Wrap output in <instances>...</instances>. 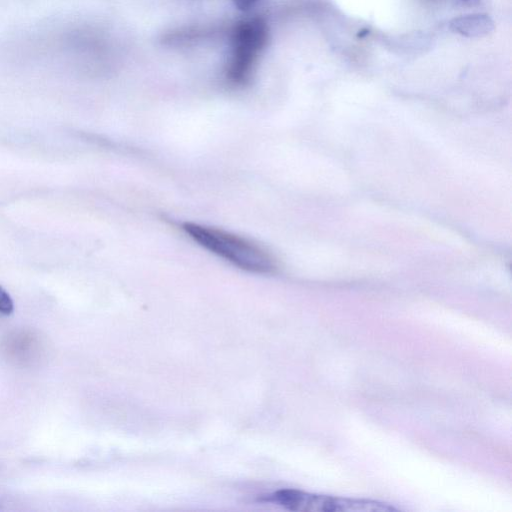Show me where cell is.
Returning <instances> with one entry per match:
<instances>
[{"instance_id":"1","label":"cell","mask_w":512,"mask_h":512,"mask_svg":"<svg viewBox=\"0 0 512 512\" xmlns=\"http://www.w3.org/2000/svg\"><path fill=\"white\" fill-rule=\"evenodd\" d=\"M182 229L194 242L240 269L254 273L275 269L270 253L245 237L191 222L184 223Z\"/></svg>"},{"instance_id":"2","label":"cell","mask_w":512,"mask_h":512,"mask_svg":"<svg viewBox=\"0 0 512 512\" xmlns=\"http://www.w3.org/2000/svg\"><path fill=\"white\" fill-rule=\"evenodd\" d=\"M268 38L267 23L260 17L242 20L233 27L225 72L230 83L242 86L250 80L254 65L267 45Z\"/></svg>"},{"instance_id":"3","label":"cell","mask_w":512,"mask_h":512,"mask_svg":"<svg viewBox=\"0 0 512 512\" xmlns=\"http://www.w3.org/2000/svg\"><path fill=\"white\" fill-rule=\"evenodd\" d=\"M270 500L292 511L382 512L394 510L392 506L377 501L315 495L293 489L279 490L271 495Z\"/></svg>"},{"instance_id":"4","label":"cell","mask_w":512,"mask_h":512,"mask_svg":"<svg viewBox=\"0 0 512 512\" xmlns=\"http://www.w3.org/2000/svg\"><path fill=\"white\" fill-rule=\"evenodd\" d=\"M449 28L454 33L467 38H481L494 30V21L484 13H473L453 18Z\"/></svg>"},{"instance_id":"5","label":"cell","mask_w":512,"mask_h":512,"mask_svg":"<svg viewBox=\"0 0 512 512\" xmlns=\"http://www.w3.org/2000/svg\"><path fill=\"white\" fill-rule=\"evenodd\" d=\"M14 309L13 301L9 294L0 287V313L4 315L11 314Z\"/></svg>"},{"instance_id":"6","label":"cell","mask_w":512,"mask_h":512,"mask_svg":"<svg viewBox=\"0 0 512 512\" xmlns=\"http://www.w3.org/2000/svg\"><path fill=\"white\" fill-rule=\"evenodd\" d=\"M258 0H233L234 5L242 11H247L255 5Z\"/></svg>"},{"instance_id":"7","label":"cell","mask_w":512,"mask_h":512,"mask_svg":"<svg viewBox=\"0 0 512 512\" xmlns=\"http://www.w3.org/2000/svg\"><path fill=\"white\" fill-rule=\"evenodd\" d=\"M461 1H463V2H465V3H468V4H474V3H476L478 0H461Z\"/></svg>"}]
</instances>
